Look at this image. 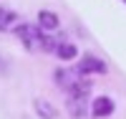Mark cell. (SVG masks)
I'll list each match as a JSON object with an SVG mask.
<instances>
[{"mask_svg": "<svg viewBox=\"0 0 126 119\" xmlns=\"http://www.w3.org/2000/svg\"><path fill=\"white\" fill-rule=\"evenodd\" d=\"M15 33L18 38L23 41V46L30 51V48H43V43H46V36L40 33V28L38 25H15Z\"/></svg>", "mask_w": 126, "mask_h": 119, "instance_id": "6da1fadb", "label": "cell"}, {"mask_svg": "<svg viewBox=\"0 0 126 119\" xmlns=\"http://www.w3.org/2000/svg\"><path fill=\"white\" fill-rule=\"evenodd\" d=\"M78 71H81V73H106L109 66H106L101 58H96V56H91V53H88V56H83V58H81Z\"/></svg>", "mask_w": 126, "mask_h": 119, "instance_id": "7a4b0ae2", "label": "cell"}, {"mask_svg": "<svg viewBox=\"0 0 126 119\" xmlns=\"http://www.w3.org/2000/svg\"><path fill=\"white\" fill-rule=\"evenodd\" d=\"M15 23H18V13H15V10L0 8V33H5V30L15 28Z\"/></svg>", "mask_w": 126, "mask_h": 119, "instance_id": "52a82bcc", "label": "cell"}, {"mask_svg": "<svg viewBox=\"0 0 126 119\" xmlns=\"http://www.w3.org/2000/svg\"><path fill=\"white\" fill-rule=\"evenodd\" d=\"M35 112L40 114V119H56V109H53V106H50L48 101H43V99H38L35 101Z\"/></svg>", "mask_w": 126, "mask_h": 119, "instance_id": "ba28073f", "label": "cell"}, {"mask_svg": "<svg viewBox=\"0 0 126 119\" xmlns=\"http://www.w3.org/2000/svg\"><path fill=\"white\" fill-rule=\"evenodd\" d=\"M88 109H91V114L93 117H109L111 112H113V101L109 99V96H98V99H93L91 101V106H88Z\"/></svg>", "mask_w": 126, "mask_h": 119, "instance_id": "3957f363", "label": "cell"}, {"mask_svg": "<svg viewBox=\"0 0 126 119\" xmlns=\"http://www.w3.org/2000/svg\"><path fill=\"white\" fill-rule=\"evenodd\" d=\"M124 3H126V0H124Z\"/></svg>", "mask_w": 126, "mask_h": 119, "instance_id": "9c48e42d", "label": "cell"}, {"mask_svg": "<svg viewBox=\"0 0 126 119\" xmlns=\"http://www.w3.org/2000/svg\"><path fill=\"white\" fill-rule=\"evenodd\" d=\"M53 53H56V56H58L61 61H73V58L78 56V48L73 46V43H68V41H58Z\"/></svg>", "mask_w": 126, "mask_h": 119, "instance_id": "8992f818", "label": "cell"}, {"mask_svg": "<svg viewBox=\"0 0 126 119\" xmlns=\"http://www.w3.org/2000/svg\"><path fill=\"white\" fill-rule=\"evenodd\" d=\"M78 76H81L78 69H76V71H71V69H58V71H56V81H58L61 89H66V91L78 81Z\"/></svg>", "mask_w": 126, "mask_h": 119, "instance_id": "277c9868", "label": "cell"}, {"mask_svg": "<svg viewBox=\"0 0 126 119\" xmlns=\"http://www.w3.org/2000/svg\"><path fill=\"white\" fill-rule=\"evenodd\" d=\"M61 25V20L56 13H50V10H40L38 13V28L40 30H58Z\"/></svg>", "mask_w": 126, "mask_h": 119, "instance_id": "5b68a950", "label": "cell"}]
</instances>
